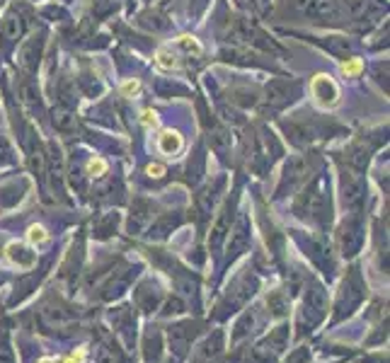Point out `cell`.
<instances>
[{
  "instance_id": "cell-1",
  "label": "cell",
  "mask_w": 390,
  "mask_h": 363,
  "mask_svg": "<svg viewBox=\"0 0 390 363\" xmlns=\"http://www.w3.org/2000/svg\"><path fill=\"white\" fill-rule=\"evenodd\" d=\"M296 213L303 218L327 226L330 223V194L325 189V180H315L306 192L298 196L296 201Z\"/></svg>"
},
{
  "instance_id": "cell-2",
  "label": "cell",
  "mask_w": 390,
  "mask_h": 363,
  "mask_svg": "<svg viewBox=\"0 0 390 363\" xmlns=\"http://www.w3.org/2000/svg\"><path fill=\"white\" fill-rule=\"evenodd\" d=\"M364 300V284H361V276L357 274V269H352L349 276L344 279L342 288L337 293V303H334V320H344L354 313V310L361 305Z\"/></svg>"
},
{
  "instance_id": "cell-3",
  "label": "cell",
  "mask_w": 390,
  "mask_h": 363,
  "mask_svg": "<svg viewBox=\"0 0 390 363\" xmlns=\"http://www.w3.org/2000/svg\"><path fill=\"white\" fill-rule=\"evenodd\" d=\"M231 37L235 39V42H240V44L257 46V49H265V51H281V49H279V44L272 42V39L267 37V34L262 32V29L257 27V24L252 22V20H247V17H237V20H233Z\"/></svg>"
},
{
  "instance_id": "cell-4",
  "label": "cell",
  "mask_w": 390,
  "mask_h": 363,
  "mask_svg": "<svg viewBox=\"0 0 390 363\" xmlns=\"http://www.w3.org/2000/svg\"><path fill=\"white\" fill-rule=\"evenodd\" d=\"M327 313V293L320 284H311L306 288V298H303V310H301V325L315 327L318 322L325 318Z\"/></svg>"
},
{
  "instance_id": "cell-5",
  "label": "cell",
  "mask_w": 390,
  "mask_h": 363,
  "mask_svg": "<svg viewBox=\"0 0 390 363\" xmlns=\"http://www.w3.org/2000/svg\"><path fill=\"white\" fill-rule=\"evenodd\" d=\"M298 95H301V85L296 80H272L267 85L265 100H267V107L272 111H276V109H283L286 105H291Z\"/></svg>"
},
{
  "instance_id": "cell-6",
  "label": "cell",
  "mask_w": 390,
  "mask_h": 363,
  "mask_svg": "<svg viewBox=\"0 0 390 363\" xmlns=\"http://www.w3.org/2000/svg\"><path fill=\"white\" fill-rule=\"evenodd\" d=\"M364 194H366V182H364L361 170L347 167V170L342 172V199H344V206H349V208L361 206Z\"/></svg>"
},
{
  "instance_id": "cell-7",
  "label": "cell",
  "mask_w": 390,
  "mask_h": 363,
  "mask_svg": "<svg viewBox=\"0 0 390 363\" xmlns=\"http://www.w3.org/2000/svg\"><path fill=\"white\" fill-rule=\"evenodd\" d=\"M228 233H231V238H228V254H231V257H237V254H242L250 247V240H252L250 216H247V213H237L235 223H233Z\"/></svg>"
},
{
  "instance_id": "cell-8",
  "label": "cell",
  "mask_w": 390,
  "mask_h": 363,
  "mask_svg": "<svg viewBox=\"0 0 390 363\" xmlns=\"http://www.w3.org/2000/svg\"><path fill=\"white\" fill-rule=\"evenodd\" d=\"M255 288H257V281L252 279L250 274H245V276H242V279H237L235 284H233V288L228 291L226 300H223V303L219 305V310H221L219 315H226L228 310L240 308V305H245V300H250V295L255 293Z\"/></svg>"
},
{
  "instance_id": "cell-9",
  "label": "cell",
  "mask_w": 390,
  "mask_h": 363,
  "mask_svg": "<svg viewBox=\"0 0 390 363\" xmlns=\"http://www.w3.org/2000/svg\"><path fill=\"white\" fill-rule=\"evenodd\" d=\"M39 320L47 330H63V327H70L78 315L73 313L70 308H63V305H56V303H47L42 310H39Z\"/></svg>"
},
{
  "instance_id": "cell-10",
  "label": "cell",
  "mask_w": 390,
  "mask_h": 363,
  "mask_svg": "<svg viewBox=\"0 0 390 363\" xmlns=\"http://www.w3.org/2000/svg\"><path fill=\"white\" fill-rule=\"evenodd\" d=\"M361 240H364V235L357 221H347L337 233V245L344 257H354V254L359 252V247H361Z\"/></svg>"
},
{
  "instance_id": "cell-11",
  "label": "cell",
  "mask_w": 390,
  "mask_h": 363,
  "mask_svg": "<svg viewBox=\"0 0 390 363\" xmlns=\"http://www.w3.org/2000/svg\"><path fill=\"white\" fill-rule=\"evenodd\" d=\"M150 223H153V203L146 201V199H136L129 216V233L141 235Z\"/></svg>"
},
{
  "instance_id": "cell-12",
  "label": "cell",
  "mask_w": 390,
  "mask_h": 363,
  "mask_svg": "<svg viewBox=\"0 0 390 363\" xmlns=\"http://www.w3.org/2000/svg\"><path fill=\"white\" fill-rule=\"evenodd\" d=\"M196 322L192 325V322H182V325H175L170 327V332H167V339H170V346L175 349L177 356H185L187 349L192 346V339H194L196 334Z\"/></svg>"
},
{
  "instance_id": "cell-13",
  "label": "cell",
  "mask_w": 390,
  "mask_h": 363,
  "mask_svg": "<svg viewBox=\"0 0 390 363\" xmlns=\"http://www.w3.org/2000/svg\"><path fill=\"white\" fill-rule=\"evenodd\" d=\"M306 160L303 157H293V160H288L286 170H283V177H281V184H279V196H281L283 192H293V189L298 187L303 180H306Z\"/></svg>"
},
{
  "instance_id": "cell-14",
  "label": "cell",
  "mask_w": 390,
  "mask_h": 363,
  "mask_svg": "<svg viewBox=\"0 0 390 363\" xmlns=\"http://www.w3.org/2000/svg\"><path fill=\"white\" fill-rule=\"evenodd\" d=\"M228 230H231V201L223 206V211L219 213V218H216L214 228H211L209 252H219V249L223 247V242H226V238H228Z\"/></svg>"
},
{
  "instance_id": "cell-15",
  "label": "cell",
  "mask_w": 390,
  "mask_h": 363,
  "mask_svg": "<svg viewBox=\"0 0 390 363\" xmlns=\"http://www.w3.org/2000/svg\"><path fill=\"white\" fill-rule=\"evenodd\" d=\"M47 177L52 182L54 192H58V196L63 194V155L56 146H49L47 150Z\"/></svg>"
},
{
  "instance_id": "cell-16",
  "label": "cell",
  "mask_w": 390,
  "mask_h": 363,
  "mask_svg": "<svg viewBox=\"0 0 390 363\" xmlns=\"http://www.w3.org/2000/svg\"><path fill=\"white\" fill-rule=\"evenodd\" d=\"M42 49H44V39L32 37L22 46V51H20V65H22L29 75L37 73V65H39V61H42Z\"/></svg>"
},
{
  "instance_id": "cell-17",
  "label": "cell",
  "mask_w": 390,
  "mask_h": 363,
  "mask_svg": "<svg viewBox=\"0 0 390 363\" xmlns=\"http://www.w3.org/2000/svg\"><path fill=\"white\" fill-rule=\"evenodd\" d=\"M29 189L27 180H8L0 187V206L3 208H13L17 206L24 199V192Z\"/></svg>"
},
{
  "instance_id": "cell-18",
  "label": "cell",
  "mask_w": 390,
  "mask_h": 363,
  "mask_svg": "<svg viewBox=\"0 0 390 363\" xmlns=\"http://www.w3.org/2000/svg\"><path fill=\"white\" fill-rule=\"evenodd\" d=\"M221 189H223V177L196 194V213H199L201 221H206V218L211 216V211H214V203H216V199H219Z\"/></svg>"
},
{
  "instance_id": "cell-19",
  "label": "cell",
  "mask_w": 390,
  "mask_h": 363,
  "mask_svg": "<svg viewBox=\"0 0 390 363\" xmlns=\"http://www.w3.org/2000/svg\"><path fill=\"white\" fill-rule=\"evenodd\" d=\"M24 34V20L17 13L5 15V20L0 22V39L5 46H13L20 42V37Z\"/></svg>"
},
{
  "instance_id": "cell-20",
  "label": "cell",
  "mask_w": 390,
  "mask_h": 363,
  "mask_svg": "<svg viewBox=\"0 0 390 363\" xmlns=\"http://www.w3.org/2000/svg\"><path fill=\"white\" fill-rule=\"evenodd\" d=\"M313 95H315V100L320 102L322 107H332L339 97V90H337V85L332 83L330 75H318V78L313 80Z\"/></svg>"
},
{
  "instance_id": "cell-21",
  "label": "cell",
  "mask_w": 390,
  "mask_h": 363,
  "mask_svg": "<svg viewBox=\"0 0 390 363\" xmlns=\"http://www.w3.org/2000/svg\"><path fill=\"white\" fill-rule=\"evenodd\" d=\"M8 259L13 264H17L20 269H24V272L34 269V264H37V254H34L32 249H29L27 245H22V242L8 245Z\"/></svg>"
},
{
  "instance_id": "cell-22",
  "label": "cell",
  "mask_w": 390,
  "mask_h": 363,
  "mask_svg": "<svg viewBox=\"0 0 390 363\" xmlns=\"http://www.w3.org/2000/svg\"><path fill=\"white\" fill-rule=\"evenodd\" d=\"M223 349V332H214L199 349L194 351V363H211Z\"/></svg>"
},
{
  "instance_id": "cell-23",
  "label": "cell",
  "mask_w": 390,
  "mask_h": 363,
  "mask_svg": "<svg viewBox=\"0 0 390 363\" xmlns=\"http://www.w3.org/2000/svg\"><path fill=\"white\" fill-rule=\"evenodd\" d=\"M209 143L223 160H228V153H231V143H233L231 134L221 124H216V121H209Z\"/></svg>"
},
{
  "instance_id": "cell-24",
  "label": "cell",
  "mask_w": 390,
  "mask_h": 363,
  "mask_svg": "<svg viewBox=\"0 0 390 363\" xmlns=\"http://www.w3.org/2000/svg\"><path fill=\"white\" fill-rule=\"evenodd\" d=\"M136 305H139L143 313H153L160 305V293L153 284H141L136 291Z\"/></svg>"
},
{
  "instance_id": "cell-25",
  "label": "cell",
  "mask_w": 390,
  "mask_h": 363,
  "mask_svg": "<svg viewBox=\"0 0 390 363\" xmlns=\"http://www.w3.org/2000/svg\"><path fill=\"white\" fill-rule=\"evenodd\" d=\"M163 354V334L160 330H148L143 337V356L146 363H158Z\"/></svg>"
},
{
  "instance_id": "cell-26",
  "label": "cell",
  "mask_w": 390,
  "mask_h": 363,
  "mask_svg": "<svg viewBox=\"0 0 390 363\" xmlns=\"http://www.w3.org/2000/svg\"><path fill=\"white\" fill-rule=\"evenodd\" d=\"M158 148L165 155H177V153L182 150V136L177 134V131H165L158 141Z\"/></svg>"
},
{
  "instance_id": "cell-27",
  "label": "cell",
  "mask_w": 390,
  "mask_h": 363,
  "mask_svg": "<svg viewBox=\"0 0 390 363\" xmlns=\"http://www.w3.org/2000/svg\"><path fill=\"white\" fill-rule=\"evenodd\" d=\"M75 114L68 109V107H58V109H54V126L58 131H75Z\"/></svg>"
},
{
  "instance_id": "cell-28",
  "label": "cell",
  "mask_w": 390,
  "mask_h": 363,
  "mask_svg": "<svg viewBox=\"0 0 390 363\" xmlns=\"http://www.w3.org/2000/svg\"><path fill=\"white\" fill-rule=\"evenodd\" d=\"M177 226H180V216H163L160 218L158 223H153V228H150V238H155V240H163L167 233H172Z\"/></svg>"
},
{
  "instance_id": "cell-29",
  "label": "cell",
  "mask_w": 390,
  "mask_h": 363,
  "mask_svg": "<svg viewBox=\"0 0 390 363\" xmlns=\"http://www.w3.org/2000/svg\"><path fill=\"white\" fill-rule=\"evenodd\" d=\"M80 262H83V242L78 240V245H73V249H70V254H68V262L63 264V276H73V274H78V269H80Z\"/></svg>"
},
{
  "instance_id": "cell-30",
  "label": "cell",
  "mask_w": 390,
  "mask_h": 363,
  "mask_svg": "<svg viewBox=\"0 0 390 363\" xmlns=\"http://www.w3.org/2000/svg\"><path fill=\"white\" fill-rule=\"evenodd\" d=\"M286 341H288V327L281 325L272 332L270 339H267V344H270V349L274 351V354H281V351L286 349Z\"/></svg>"
},
{
  "instance_id": "cell-31",
  "label": "cell",
  "mask_w": 390,
  "mask_h": 363,
  "mask_svg": "<svg viewBox=\"0 0 390 363\" xmlns=\"http://www.w3.org/2000/svg\"><path fill=\"white\" fill-rule=\"evenodd\" d=\"M20 97H22L24 105L37 107V105H39V90H37V83H34V80H22V83H20Z\"/></svg>"
},
{
  "instance_id": "cell-32",
  "label": "cell",
  "mask_w": 390,
  "mask_h": 363,
  "mask_svg": "<svg viewBox=\"0 0 390 363\" xmlns=\"http://www.w3.org/2000/svg\"><path fill=\"white\" fill-rule=\"evenodd\" d=\"M175 49H180L182 54H187V56H194V59H199V56L204 54L201 44L196 42L194 37H180V39L175 42Z\"/></svg>"
},
{
  "instance_id": "cell-33",
  "label": "cell",
  "mask_w": 390,
  "mask_h": 363,
  "mask_svg": "<svg viewBox=\"0 0 390 363\" xmlns=\"http://www.w3.org/2000/svg\"><path fill=\"white\" fill-rule=\"evenodd\" d=\"M98 363H124V356H121V351L114 344H100Z\"/></svg>"
},
{
  "instance_id": "cell-34",
  "label": "cell",
  "mask_w": 390,
  "mask_h": 363,
  "mask_svg": "<svg viewBox=\"0 0 390 363\" xmlns=\"http://www.w3.org/2000/svg\"><path fill=\"white\" fill-rule=\"evenodd\" d=\"M267 303H270V310L276 315V318H281V315H286V313H288V298L281 293V291H276V293H272Z\"/></svg>"
},
{
  "instance_id": "cell-35",
  "label": "cell",
  "mask_w": 390,
  "mask_h": 363,
  "mask_svg": "<svg viewBox=\"0 0 390 363\" xmlns=\"http://www.w3.org/2000/svg\"><path fill=\"white\" fill-rule=\"evenodd\" d=\"M325 49L330 51V54H334V56H342V59H347V54H349V49H352V46H349L347 39H342V37H330L325 42Z\"/></svg>"
},
{
  "instance_id": "cell-36",
  "label": "cell",
  "mask_w": 390,
  "mask_h": 363,
  "mask_svg": "<svg viewBox=\"0 0 390 363\" xmlns=\"http://www.w3.org/2000/svg\"><path fill=\"white\" fill-rule=\"evenodd\" d=\"M252 325H255V315H252V313L242 315V318L237 320V325H235V334H233V337H235V341H240L245 334H250Z\"/></svg>"
},
{
  "instance_id": "cell-37",
  "label": "cell",
  "mask_w": 390,
  "mask_h": 363,
  "mask_svg": "<svg viewBox=\"0 0 390 363\" xmlns=\"http://www.w3.org/2000/svg\"><path fill=\"white\" fill-rule=\"evenodd\" d=\"M182 310H185V303H182V300L177 298V295L167 298L165 305H163V315H167V318H170V315H180Z\"/></svg>"
},
{
  "instance_id": "cell-38",
  "label": "cell",
  "mask_w": 390,
  "mask_h": 363,
  "mask_svg": "<svg viewBox=\"0 0 390 363\" xmlns=\"http://www.w3.org/2000/svg\"><path fill=\"white\" fill-rule=\"evenodd\" d=\"M0 363H15L13 351H10V344H8V334H5V332H0Z\"/></svg>"
},
{
  "instance_id": "cell-39",
  "label": "cell",
  "mask_w": 390,
  "mask_h": 363,
  "mask_svg": "<svg viewBox=\"0 0 390 363\" xmlns=\"http://www.w3.org/2000/svg\"><path fill=\"white\" fill-rule=\"evenodd\" d=\"M308 361H311V349H308V346H301V349H296L288 356L286 363H308Z\"/></svg>"
},
{
  "instance_id": "cell-40",
  "label": "cell",
  "mask_w": 390,
  "mask_h": 363,
  "mask_svg": "<svg viewBox=\"0 0 390 363\" xmlns=\"http://www.w3.org/2000/svg\"><path fill=\"white\" fill-rule=\"evenodd\" d=\"M29 240H32V242H44V240H47V230L42 226H32L29 228Z\"/></svg>"
},
{
  "instance_id": "cell-41",
  "label": "cell",
  "mask_w": 390,
  "mask_h": 363,
  "mask_svg": "<svg viewBox=\"0 0 390 363\" xmlns=\"http://www.w3.org/2000/svg\"><path fill=\"white\" fill-rule=\"evenodd\" d=\"M342 70H344V75H357L359 70H361V61H359V59H352L349 63H344Z\"/></svg>"
},
{
  "instance_id": "cell-42",
  "label": "cell",
  "mask_w": 390,
  "mask_h": 363,
  "mask_svg": "<svg viewBox=\"0 0 390 363\" xmlns=\"http://www.w3.org/2000/svg\"><path fill=\"white\" fill-rule=\"evenodd\" d=\"M114 226H116V216H109L107 221H104L102 226L98 228V235H100V238H107V235H109V230L114 228Z\"/></svg>"
},
{
  "instance_id": "cell-43",
  "label": "cell",
  "mask_w": 390,
  "mask_h": 363,
  "mask_svg": "<svg viewBox=\"0 0 390 363\" xmlns=\"http://www.w3.org/2000/svg\"><path fill=\"white\" fill-rule=\"evenodd\" d=\"M90 172H93V175H104V172H107V165H104V160H100V157H95L93 162H90Z\"/></svg>"
},
{
  "instance_id": "cell-44",
  "label": "cell",
  "mask_w": 390,
  "mask_h": 363,
  "mask_svg": "<svg viewBox=\"0 0 390 363\" xmlns=\"http://www.w3.org/2000/svg\"><path fill=\"white\" fill-rule=\"evenodd\" d=\"M163 165H148V175L150 177H163Z\"/></svg>"
},
{
  "instance_id": "cell-45",
  "label": "cell",
  "mask_w": 390,
  "mask_h": 363,
  "mask_svg": "<svg viewBox=\"0 0 390 363\" xmlns=\"http://www.w3.org/2000/svg\"><path fill=\"white\" fill-rule=\"evenodd\" d=\"M124 92H126V95H131V92H139V83H136V80H129V83H124Z\"/></svg>"
},
{
  "instance_id": "cell-46",
  "label": "cell",
  "mask_w": 390,
  "mask_h": 363,
  "mask_svg": "<svg viewBox=\"0 0 390 363\" xmlns=\"http://www.w3.org/2000/svg\"><path fill=\"white\" fill-rule=\"evenodd\" d=\"M143 121H146V126H155V124H158V119H155L153 111H146V114H143Z\"/></svg>"
},
{
  "instance_id": "cell-47",
  "label": "cell",
  "mask_w": 390,
  "mask_h": 363,
  "mask_svg": "<svg viewBox=\"0 0 390 363\" xmlns=\"http://www.w3.org/2000/svg\"><path fill=\"white\" fill-rule=\"evenodd\" d=\"M262 3H267V0H262Z\"/></svg>"
}]
</instances>
